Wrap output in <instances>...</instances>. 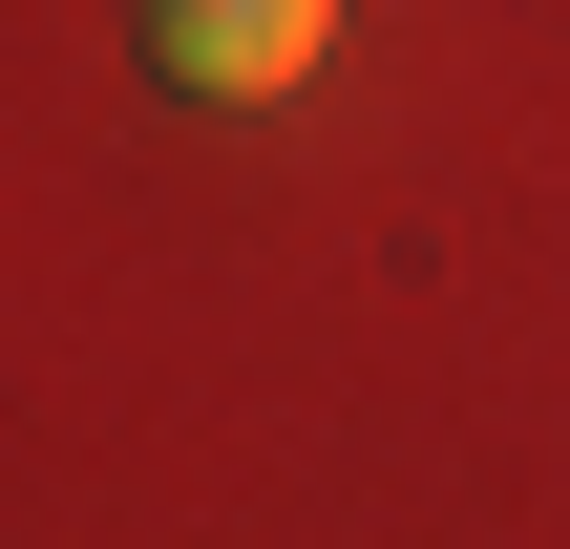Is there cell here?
Wrapping results in <instances>:
<instances>
[{
  "instance_id": "6da1fadb",
  "label": "cell",
  "mask_w": 570,
  "mask_h": 549,
  "mask_svg": "<svg viewBox=\"0 0 570 549\" xmlns=\"http://www.w3.org/2000/svg\"><path fill=\"white\" fill-rule=\"evenodd\" d=\"M317 42H338V0H148V63L190 106H275V85H317Z\"/></svg>"
}]
</instances>
